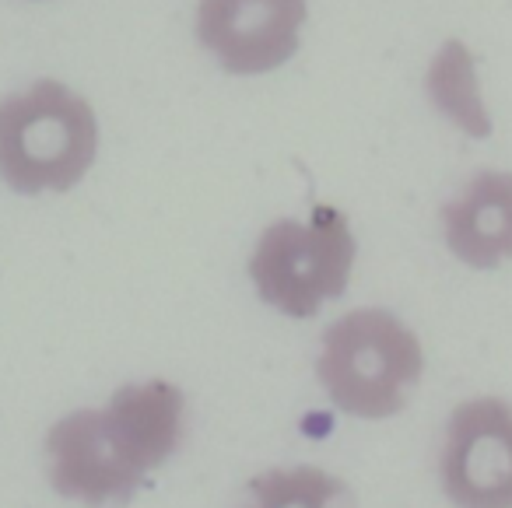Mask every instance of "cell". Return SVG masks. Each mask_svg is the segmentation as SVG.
Returning a JSON list of instances; mask_svg holds the SVG:
<instances>
[{"label": "cell", "mask_w": 512, "mask_h": 508, "mask_svg": "<svg viewBox=\"0 0 512 508\" xmlns=\"http://www.w3.org/2000/svg\"><path fill=\"white\" fill-rule=\"evenodd\" d=\"M183 414V389L165 379L116 389L102 410H74L46 435L50 484L92 508L127 505L144 473L179 449Z\"/></svg>", "instance_id": "cell-1"}, {"label": "cell", "mask_w": 512, "mask_h": 508, "mask_svg": "<svg viewBox=\"0 0 512 508\" xmlns=\"http://www.w3.org/2000/svg\"><path fill=\"white\" fill-rule=\"evenodd\" d=\"M99 155V116L60 81L0 102V179L22 197L74 190Z\"/></svg>", "instance_id": "cell-2"}, {"label": "cell", "mask_w": 512, "mask_h": 508, "mask_svg": "<svg viewBox=\"0 0 512 508\" xmlns=\"http://www.w3.org/2000/svg\"><path fill=\"white\" fill-rule=\"evenodd\" d=\"M425 351L404 319L386 309H355L323 333L316 361L323 389L351 417L383 421L404 410L421 382Z\"/></svg>", "instance_id": "cell-3"}, {"label": "cell", "mask_w": 512, "mask_h": 508, "mask_svg": "<svg viewBox=\"0 0 512 508\" xmlns=\"http://www.w3.org/2000/svg\"><path fill=\"white\" fill-rule=\"evenodd\" d=\"M358 242L344 211L316 204L309 221L278 218L249 256L256 295L292 319H309L323 302L348 291Z\"/></svg>", "instance_id": "cell-4"}, {"label": "cell", "mask_w": 512, "mask_h": 508, "mask_svg": "<svg viewBox=\"0 0 512 508\" xmlns=\"http://www.w3.org/2000/svg\"><path fill=\"white\" fill-rule=\"evenodd\" d=\"M442 491L456 508H512V403L474 396L449 414L439 456Z\"/></svg>", "instance_id": "cell-5"}, {"label": "cell", "mask_w": 512, "mask_h": 508, "mask_svg": "<svg viewBox=\"0 0 512 508\" xmlns=\"http://www.w3.org/2000/svg\"><path fill=\"white\" fill-rule=\"evenodd\" d=\"M306 0H200L197 39L221 71L256 78L299 53Z\"/></svg>", "instance_id": "cell-6"}, {"label": "cell", "mask_w": 512, "mask_h": 508, "mask_svg": "<svg viewBox=\"0 0 512 508\" xmlns=\"http://www.w3.org/2000/svg\"><path fill=\"white\" fill-rule=\"evenodd\" d=\"M446 249L470 270L512 263V169H481L442 204Z\"/></svg>", "instance_id": "cell-7"}, {"label": "cell", "mask_w": 512, "mask_h": 508, "mask_svg": "<svg viewBox=\"0 0 512 508\" xmlns=\"http://www.w3.org/2000/svg\"><path fill=\"white\" fill-rule=\"evenodd\" d=\"M425 95L428 106L439 113V120H446L456 134L470 137V141H484L495 130L491 106L484 99L481 67H477L474 50L463 39H446L428 57Z\"/></svg>", "instance_id": "cell-8"}, {"label": "cell", "mask_w": 512, "mask_h": 508, "mask_svg": "<svg viewBox=\"0 0 512 508\" xmlns=\"http://www.w3.org/2000/svg\"><path fill=\"white\" fill-rule=\"evenodd\" d=\"M246 508H355V494L341 477L320 466L267 470L249 480Z\"/></svg>", "instance_id": "cell-9"}]
</instances>
